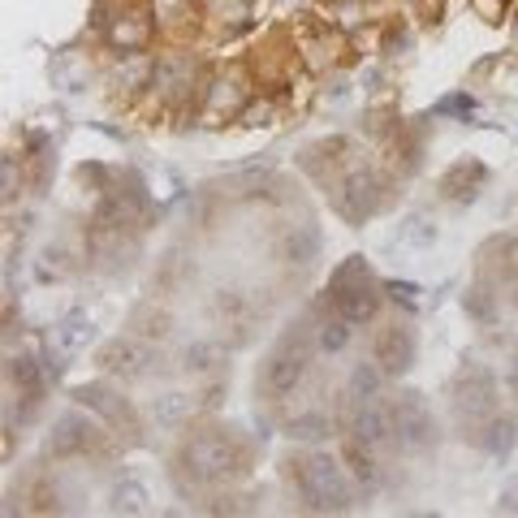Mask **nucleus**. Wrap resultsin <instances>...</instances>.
<instances>
[{
  "label": "nucleus",
  "instance_id": "7c9ffc66",
  "mask_svg": "<svg viewBox=\"0 0 518 518\" xmlns=\"http://www.w3.org/2000/svg\"><path fill=\"white\" fill-rule=\"evenodd\" d=\"M506 385H510V393H514V402H518V363L510 367V380H506Z\"/></svg>",
  "mask_w": 518,
  "mask_h": 518
},
{
  "label": "nucleus",
  "instance_id": "c756f323",
  "mask_svg": "<svg viewBox=\"0 0 518 518\" xmlns=\"http://www.w3.org/2000/svg\"><path fill=\"white\" fill-rule=\"evenodd\" d=\"M518 510V488H506V497H501V514Z\"/></svg>",
  "mask_w": 518,
  "mask_h": 518
},
{
  "label": "nucleus",
  "instance_id": "5701e85b",
  "mask_svg": "<svg viewBox=\"0 0 518 518\" xmlns=\"http://www.w3.org/2000/svg\"><path fill=\"white\" fill-rule=\"evenodd\" d=\"M320 251V229H294L290 238H285V259L290 264H311Z\"/></svg>",
  "mask_w": 518,
  "mask_h": 518
},
{
  "label": "nucleus",
  "instance_id": "393cba45",
  "mask_svg": "<svg viewBox=\"0 0 518 518\" xmlns=\"http://www.w3.org/2000/svg\"><path fill=\"white\" fill-rule=\"evenodd\" d=\"M350 329H354V324L342 320V316L324 320V324H320V350H324V354H342V350L350 346Z\"/></svg>",
  "mask_w": 518,
  "mask_h": 518
},
{
  "label": "nucleus",
  "instance_id": "423d86ee",
  "mask_svg": "<svg viewBox=\"0 0 518 518\" xmlns=\"http://www.w3.org/2000/svg\"><path fill=\"white\" fill-rule=\"evenodd\" d=\"M95 363H100V372H113V376H152L156 372V350L143 342V337H113V342H104L95 350Z\"/></svg>",
  "mask_w": 518,
  "mask_h": 518
},
{
  "label": "nucleus",
  "instance_id": "f8f14e48",
  "mask_svg": "<svg viewBox=\"0 0 518 518\" xmlns=\"http://www.w3.org/2000/svg\"><path fill=\"white\" fill-rule=\"evenodd\" d=\"M484 182H488V169L480 165V160L462 156V160H454V165L441 173V195L454 199V203H471L475 195H480Z\"/></svg>",
  "mask_w": 518,
  "mask_h": 518
},
{
  "label": "nucleus",
  "instance_id": "bb28decb",
  "mask_svg": "<svg viewBox=\"0 0 518 518\" xmlns=\"http://www.w3.org/2000/svg\"><path fill=\"white\" fill-rule=\"evenodd\" d=\"M212 311H216V316H225V320H242L251 311V303H247V294H242V290H216Z\"/></svg>",
  "mask_w": 518,
  "mask_h": 518
},
{
  "label": "nucleus",
  "instance_id": "7ed1b4c3",
  "mask_svg": "<svg viewBox=\"0 0 518 518\" xmlns=\"http://www.w3.org/2000/svg\"><path fill=\"white\" fill-rule=\"evenodd\" d=\"M307 372H311V346L298 333H285L277 342V350L268 354L259 385H264L268 398H290V393L307 380Z\"/></svg>",
  "mask_w": 518,
  "mask_h": 518
},
{
  "label": "nucleus",
  "instance_id": "a211bd4d",
  "mask_svg": "<svg viewBox=\"0 0 518 518\" xmlns=\"http://www.w3.org/2000/svg\"><path fill=\"white\" fill-rule=\"evenodd\" d=\"M462 307H467V316L475 324H484V329H493L501 320V307H497V294H493V281H475L467 298H462Z\"/></svg>",
  "mask_w": 518,
  "mask_h": 518
},
{
  "label": "nucleus",
  "instance_id": "4be33fe9",
  "mask_svg": "<svg viewBox=\"0 0 518 518\" xmlns=\"http://www.w3.org/2000/svg\"><path fill=\"white\" fill-rule=\"evenodd\" d=\"M108 510L113 514H143L147 510V488L134 484V480H121L113 488V497H108Z\"/></svg>",
  "mask_w": 518,
  "mask_h": 518
},
{
  "label": "nucleus",
  "instance_id": "9b49d317",
  "mask_svg": "<svg viewBox=\"0 0 518 518\" xmlns=\"http://www.w3.org/2000/svg\"><path fill=\"white\" fill-rule=\"evenodd\" d=\"M95 445V424L78 411H65L48 432V454L52 458H78Z\"/></svg>",
  "mask_w": 518,
  "mask_h": 518
},
{
  "label": "nucleus",
  "instance_id": "c85d7f7f",
  "mask_svg": "<svg viewBox=\"0 0 518 518\" xmlns=\"http://www.w3.org/2000/svg\"><path fill=\"white\" fill-rule=\"evenodd\" d=\"M385 294L393 298V303H398V307H419V285L415 281H385Z\"/></svg>",
  "mask_w": 518,
  "mask_h": 518
},
{
  "label": "nucleus",
  "instance_id": "f257e3e1",
  "mask_svg": "<svg viewBox=\"0 0 518 518\" xmlns=\"http://www.w3.org/2000/svg\"><path fill=\"white\" fill-rule=\"evenodd\" d=\"M251 441L247 436H234L229 428H212V432H195L182 445V471L199 484H229L238 475L251 471Z\"/></svg>",
  "mask_w": 518,
  "mask_h": 518
},
{
  "label": "nucleus",
  "instance_id": "cd10ccee",
  "mask_svg": "<svg viewBox=\"0 0 518 518\" xmlns=\"http://www.w3.org/2000/svg\"><path fill=\"white\" fill-rule=\"evenodd\" d=\"M372 277H367V259L363 255H350L342 268H337V277H333V290H350V285H367Z\"/></svg>",
  "mask_w": 518,
  "mask_h": 518
},
{
  "label": "nucleus",
  "instance_id": "412c9836",
  "mask_svg": "<svg viewBox=\"0 0 518 518\" xmlns=\"http://www.w3.org/2000/svg\"><path fill=\"white\" fill-rule=\"evenodd\" d=\"M152 415H156V424L177 428V424H186V419L195 415V402H190L186 393H165V398L152 406Z\"/></svg>",
  "mask_w": 518,
  "mask_h": 518
},
{
  "label": "nucleus",
  "instance_id": "b1692460",
  "mask_svg": "<svg viewBox=\"0 0 518 518\" xmlns=\"http://www.w3.org/2000/svg\"><path fill=\"white\" fill-rule=\"evenodd\" d=\"M216 363H221V346H216V342H190L186 354H182L186 372H212Z\"/></svg>",
  "mask_w": 518,
  "mask_h": 518
},
{
  "label": "nucleus",
  "instance_id": "0eeeda50",
  "mask_svg": "<svg viewBox=\"0 0 518 518\" xmlns=\"http://www.w3.org/2000/svg\"><path fill=\"white\" fill-rule=\"evenodd\" d=\"M376 208H380V177L372 169H350L342 177V186H337V212L359 225Z\"/></svg>",
  "mask_w": 518,
  "mask_h": 518
},
{
  "label": "nucleus",
  "instance_id": "1a4fd4ad",
  "mask_svg": "<svg viewBox=\"0 0 518 518\" xmlns=\"http://www.w3.org/2000/svg\"><path fill=\"white\" fill-rule=\"evenodd\" d=\"M475 268H480V277L493 281V285L518 281V238L514 234H493L480 251H475Z\"/></svg>",
  "mask_w": 518,
  "mask_h": 518
},
{
  "label": "nucleus",
  "instance_id": "ddd939ff",
  "mask_svg": "<svg viewBox=\"0 0 518 518\" xmlns=\"http://www.w3.org/2000/svg\"><path fill=\"white\" fill-rule=\"evenodd\" d=\"M333 298V311L342 320H350L354 329L359 324H372L376 320V307H380V294H376V285L367 281V285H350V290H329Z\"/></svg>",
  "mask_w": 518,
  "mask_h": 518
},
{
  "label": "nucleus",
  "instance_id": "39448f33",
  "mask_svg": "<svg viewBox=\"0 0 518 518\" xmlns=\"http://www.w3.org/2000/svg\"><path fill=\"white\" fill-rule=\"evenodd\" d=\"M389 419H393V436H398L402 445L428 449L436 441V419L419 393H398V398L389 402Z\"/></svg>",
  "mask_w": 518,
  "mask_h": 518
},
{
  "label": "nucleus",
  "instance_id": "4468645a",
  "mask_svg": "<svg viewBox=\"0 0 518 518\" xmlns=\"http://www.w3.org/2000/svg\"><path fill=\"white\" fill-rule=\"evenodd\" d=\"M514 445H518V424L510 415H493V419H484V428H480V449L484 454H493V458H510L514 454Z\"/></svg>",
  "mask_w": 518,
  "mask_h": 518
},
{
  "label": "nucleus",
  "instance_id": "6ab92c4d",
  "mask_svg": "<svg viewBox=\"0 0 518 518\" xmlns=\"http://www.w3.org/2000/svg\"><path fill=\"white\" fill-rule=\"evenodd\" d=\"M74 398H78V402H83V406H95V411H100L104 419H113V424H126V419H130V406H126V402H121V398H117V393H108V389H100V385H83V389H78V393H74Z\"/></svg>",
  "mask_w": 518,
  "mask_h": 518
},
{
  "label": "nucleus",
  "instance_id": "9d476101",
  "mask_svg": "<svg viewBox=\"0 0 518 518\" xmlns=\"http://www.w3.org/2000/svg\"><path fill=\"white\" fill-rule=\"evenodd\" d=\"M346 436H350V441H359V445H367V449L389 445V441H393L389 406H380V402H359V406H350Z\"/></svg>",
  "mask_w": 518,
  "mask_h": 518
},
{
  "label": "nucleus",
  "instance_id": "20e7f679",
  "mask_svg": "<svg viewBox=\"0 0 518 518\" xmlns=\"http://www.w3.org/2000/svg\"><path fill=\"white\" fill-rule=\"evenodd\" d=\"M449 402H454V415L462 424H484V419L497 415V402H501L497 376L488 367H467L449 385Z\"/></svg>",
  "mask_w": 518,
  "mask_h": 518
},
{
  "label": "nucleus",
  "instance_id": "f3484780",
  "mask_svg": "<svg viewBox=\"0 0 518 518\" xmlns=\"http://www.w3.org/2000/svg\"><path fill=\"white\" fill-rule=\"evenodd\" d=\"M9 380L22 389L26 402L39 406V385H44V359H39V354H18V359H9Z\"/></svg>",
  "mask_w": 518,
  "mask_h": 518
},
{
  "label": "nucleus",
  "instance_id": "2eb2a0df",
  "mask_svg": "<svg viewBox=\"0 0 518 518\" xmlns=\"http://www.w3.org/2000/svg\"><path fill=\"white\" fill-rule=\"evenodd\" d=\"M376 449H367V445H359V441H350L346 436V445H342V462H346V471H350V480H354V488L359 493H372L376 488Z\"/></svg>",
  "mask_w": 518,
  "mask_h": 518
},
{
  "label": "nucleus",
  "instance_id": "dca6fc26",
  "mask_svg": "<svg viewBox=\"0 0 518 518\" xmlns=\"http://www.w3.org/2000/svg\"><path fill=\"white\" fill-rule=\"evenodd\" d=\"M385 372L376 367V359L372 363H359L350 372V380H346V398H350V406H359V402H380V389H385Z\"/></svg>",
  "mask_w": 518,
  "mask_h": 518
},
{
  "label": "nucleus",
  "instance_id": "aec40b11",
  "mask_svg": "<svg viewBox=\"0 0 518 518\" xmlns=\"http://www.w3.org/2000/svg\"><path fill=\"white\" fill-rule=\"evenodd\" d=\"M285 432H290L294 441H303V445H320V441H329V436H333V424L320 411H311V415L290 419V428H285Z\"/></svg>",
  "mask_w": 518,
  "mask_h": 518
},
{
  "label": "nucleus",
  "instance_id": "6e6552de",
  "mask_svg": "<svg viewBox=\"0 0 518 518\" xmlns=\"http://www.w3.org/2000/svg\"><path fill=\"white\" fill-rule=\"evenodd\" d=\"M372 359L389 380L406 376L415 367V329H406V324H389V329H380L376 342H372Z\"/></svg>",
  "mask_w": 518,
  "mask_h": 518
},
{
  "label": "nucleus",
  "instance_id": "f03ea898",
  "mask_svg": "<svg viewBox=\"0 0 518 518\" xmlns=\"http://www.w3.org/2000/svg\"><path fill=\"white\" fill-rule=\"evenodd\" d=\"M294 488L311 514H346L354 510V493H359L346 462L329 454H311L307 462H294Z\"/></svg>",
  "mask_w": 518,
  "mask_h": 518
},
{
  "label": "nucleus",
  "instance_id": "a878e982",
  "mask_svg": "<svg viewBox=\"0 0 518 518\" xmlns=\"http://www.w3.org/2000/svg\"><path fill=\"white\" fill-rule=\"evenodd\" d=\"M130 324H134V333H139V337H160V333H169L173 320L165 316V311H156V307H139L130 316Z\"/></svg>",
  "mask_w": 518,
  "mask_h": 518
}]
</instances>
